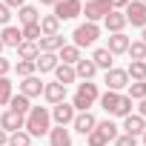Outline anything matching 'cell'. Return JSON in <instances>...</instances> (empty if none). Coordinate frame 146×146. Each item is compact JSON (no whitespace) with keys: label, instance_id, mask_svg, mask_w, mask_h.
<instances>
[{"label":"cell","instance_id":"cell-1","mask_svg":"<svg viewBox=\"0 0 146 146\" xmlns=\"http://www.w3.org/2000/svg\"><path fill=\"white\" fill-rule=\"evenodd\" d=\"M52 129V112L46 106H32L23 123V132H29V137H43Z\"/></svg>","mask_w":146,"mask_h":146},{"label":"cell","instance_id":"cell-2","mask_svg":"<svg viewBox=\"0 0 146 146\" xmlns=\"http://www.w3.org/2000/svg\"><path fill=\"white\" fill-rule=\"evenodd\" d=\"M98 98H100V92H98V83H92V80H83V83H78L75 95H72V106H75V112H89V109L98 103Z\"/></svg>","mask_w":146,"mask_h":146},{"label":"cell","instance_id":"cell-3","mask_svg":"<svg viewBox=\"0 0 146 146\" xmlns=\"http://www.w3.org/2000/svg\"><path fill=\"white\" fill-rule=\"evenodd\" d=\"M117 135H120V132H117V126H115L112 120H98V126L86 135V143H89V146H106V143H112Z\"/></svg>","mask_w":146,"mask_h":146},{"label":"cell","instance_id":"cell-4","mask_svg":"<svg viewBox=\"0 0 146 146\" xmlns=\"http://www.w3.org/2000/svg\"><path fill=\"white\" fill-rule=\"evenodd\" d=\"M98 37H100V26L98 23H80L75 32H72V46L83 49V46H92Z\"/></svg>","mask_w":146,"mask_h":146},{"label":"cell","instance_id":"cell-5","mask_svg":"<svg viewBox=\"0 0 146 146\" xmlns=\"http://www.w3.org/2000/svg\"><path fill=\"white\" fill-rule=\"evenodd\" d=\"M109 12H112L109 0H86V6H83L80 15H86V23H98V20H103Z\"/></svg>","mask_w":146,"mask_h":146},{"label":"cell","instance_id":"cell-6","mask_svg":"<svg viewBox=\"0 0 146 146\" xmlns=\"http://www.w3.org/2000/svg\"><path fill=\"white\" fill-rule=\"evenodd\" d=\"M80 12H83L80 0H57L54 3V17L57 20H75Z\"/></svg>","mask_w":146,"mask_h":146},{"label":"cell","instance_id":"cell-7","mask_svg":"<svg viewBox=\"0 0 146 146\" xmlns=\"http://www.w3.org/2000/svg\"><path fill=\"white\" fill-rule=\"evenodd\" d=\"M123 17H126V23L146 29V3H140V0H129V6L123 9Z\"/></svg>","mask_w":146,"mask_h":146},{"label":"cell","instance_id":"cell-8","mask_svg":"<svg viewBox=\"0 0 146 146\" xmlns=\"http://www.w3.org/2000/svg\"><path fill=\"white\" fill-rule=\"evenodd\" d=\"M106 92H123L126 86H129V75H126V69H109L106 72Z\"/></svg>","mask_w":146,"mask_h":146},{"label":"cell","instance_id":"cell-9","mask_svg":"<svg viewBox=\"0 0 146 146\" xmlns=\"http://www.w3.org/2000/svg\"><path fill=\"white\" fill-rule=\"evenodd\" d=\"M75 115H78V112H75V106L66 103V100H63V103H57V106H52V120H54L57 126H69L72 120H75Z\"/></svg>","mask_w":146,"mask_h":146},{"label":"cell","instance_id":"cell-10","mask_svg":"<svg viewBox=\"0 0 146 146\" xmlns=\"http://www.w3.org/2000/svg\"><path fill=\"white\" fill-rule=\"evenodd\" d=\"M23 123H26V117H23V115H17V112H12V109L0 115V129H3L6 135H9V132H20V129H23Z\"/></svg>","mask_w":146,"mask_h":146},{"label":"cell","instance_id":"cell-11","mask_svg":"<svg viewBox=\"0 0 146 146\" xmlns=\"http://www.w3.org/2000/svg\"><path fill=\"white\" fill-rule=\"evenodd\" d=\"M72 126H75V132H80V135H89V132L98 126V117H95L92 112H78L75 120H72Z\"/></svg>","mask_w":146,"mask_h":146},{"label":"cell","instance_id":"cell-12","mask_svg":"<svg viewBox=\"0 0 146 146\" xmlns=\"http://www.w3.org/2000/svg\"><path fill=\"white\" fill-rule=\"evenodd\" d=\"M43 86H46V83H43L37 75L23 78V83H20V95H26L29 100H32V98H40V95H43Z\"/></svg>","mask_w":146,"mask_h":146},{"label":"cell","instance_id":"cell-13","mask_svg":"<svg viewBox=\"0 0 146 146\" xmlns=\"http://www.w3.org/2000/svg\"><path fill=\"white\" fill-rule=\"evenodd\" d=\"M146 132V120L140 115H126L123 117V135H132V137H140Z\"/></svg>","mask_w":146,"mask_h":146},{"label":"cell","instance_id":"cell-14","mask_svg":"<svg viewBox=\"0 0 146 146\" xmlns=\"http://www.w3.org/2000/svg\"><path fill=\"white\" fill-rule=\"evenodd\" d=\"M43 98H46L52 106H57V103L66 100V86L57 83V80H54V83H46V86H43Z\"/></svg>","mask_w":146,"mask_h":146},{"label":"cell","instance_id":"cell-15","mask_svg":"<svg viewBox=\"0 0 146 146\" xmlns=\"http://www.w3.org/2000/svg\"><path fill=\"white\" fill-rule=\"evenodd\" d=\"M63 46H66V40H63L60 35H43V37L37 40V49H40V52H52V54H57Z\"/></svg>","mask_w":146,"mask_h":146},{"label":"cell","instance_id":"cell-16","mask_svg":"<svg viewBox=\"0 0 146 146\" xmlns=\"http://www.w3.org/2000/svg\"><path fill=\"white\" fill-rule=\"evenodd\" d=\"M0 43H3V46H12V49H17V46L23 43V32H20L17 26H3V32H0Z\"/></svg>","mask_w":146,"mask_h":146},{"label":"cell","instance_id":"cell-17","mask_svg":"<svg viewBox=\"0 0 146 146\" xmlns=\"http://www.w3.org/2000/svg\"><path fill=\"white\" fill-rule=\"evenodd\" d=\"M49 146H72V135L66 126H54L49 129Z\"/></svg>","mask_w":146,"mask_h":146},{"label":"cell","instance_id":"cell-18","mask_svg":"<svg viewBox=\"0 0 146 146\" xmlns=\"http://www.w3.org/2000/svg\"><path fill=\"white\" fill-rule=\"evenodd\" d=\"M103 23H106V29H109L112 35H117V32H123V29H126V17H123V12H115V9L103 17Z\"/></svg>","mask_w":146,"mask_h":146},{"label":"cell","instance_id":"cell-19","mask_svg":"<svg viewBox=\"0 0 146 146\" xmlns=\"http://www.w3.org/2000/svg\"><path fill=\"white\" fill-rule=\"evenodd\" d=\"M120 98H123L120 92H103L98 100H100V106H103L109 115H117V109H120Z\"/></svg>","mask_w":146,"mask_h":146},{"label":"cell","instance_id":"cell-20","mask_svg":"<svg viewBox=\"0 0 146 146\" xmlns=\"http://www.w3.org/2000/svg\"><path fill=\"white\" fill-rule=\"evenodd\" d=\"M57 63H60V60H57V54H52V52H40V54H37V60H35V66L43 72V75H46V72H54V69H57Z\"/></svg>","mask_w":146,"mask_h":146},{"label":"cell","instance_id":"cell-21","mask_svg":"<svg viewBox=\"0 0 146 146\" xmlns=\"http://www.w3.org/2000/svg\"><path fill=\"white\" fill-rule=\"evenodd\" d=\"M129 43H132V40H129L123 32H117V35H112V37H109V46H106V49H109L112 54H126Z\"/></svg>","mask_w":146,"mask_h":146},{"label":"cell","instance_id":"cell-22","mask_svg":"<svg viewBox=\"0 0 146 146\" xmlns=\"http://www.w3.org/2000/svg\"><path fill=\"white\" fill-rule=\"evenodd\" d=\"M92 63H95L98 69H106V72H109L112 63H115V54H112L109 49H95V52H92Z\"/></svg>","mask_w":146,"mask_h":146},{"label":"cell","instance_id":"cell-23","mask_svg":"<svg viewBox=\"0 0 146 146\" xmlns=\"http://www.w3.org/2000/svg\"><path fill=\"white\" fill-rule=\"evenodd\" d=\"M57 60L66 63V66H75V63L80 60V49H78V46H72V43H66V46L57 52Z\"/></svg>","mask_w":146,"mask_h":146},{"label":"cell","instance_id":"cell-24","mask_svg":"<svg viewBox=\"0 0 146 146\" xmlns=\"http://www.w3.org/2000/svg\"><path fill=\"white\" fill-rule=\"evenodd\" d=\"M95 72H98V66L92 63V57H89V60H86V57H80V60L75 63V75H78V78H83V80H92V78H95Z\"/></svg>","mask_w":146,"mask_h":146},{"label":"cell","instance_id":"cell-25","mask_svg":"<svg viewBox=\"0 0 146 146\" xmlns=\"http://www.w3.org/2000/svg\"><path fill=\"white\" fill-rule=\"evenodd\" d=\"M54 78H57V83H63V86L75 83V80H78V75H75V66H66V63H57V69H54Z\"/></svg>","mask_w":146,"mask_h":146},{"label":"cell","instance_id":"cell-26","mask_svg":"<svg viewBox=\"0 0 146 146\" xmlns=\"http://www.w3.org/2000/svg\"><path fill=\"white\" fill-rule=\"evenodd\" d=\"M17 17H20L23 26H35V23H40V15H37L35 6H20V9H17Z\"/></svg>","mask_w":146,"mask_h":146},{"label":"cell","instance_id":"cell-27","mask_svg":"<svg viewBox=\"0 0 146 146\" xmlns=\"http://www.w3.org/2000/svg\"><path fill=\"white\" fill-rule=\"evenodd\" d=\"M9 109L26 117V115H29V109H32V103H29V98H26V95H12V100H9Z\"/></svg>","mask_w":146,"mask_h":146},{"label":"cell","instance_id":"cell-28","mask_svg":"<svg viewBox=\"0 0 146 146\" xmlns=\"http://www.w3.org/2000/svg\"><path fill=\"white\" fill-rule=\"evenodd\" d=\"M40 35H60V20L54 15L40 17Z\"/></svg>","mask_w":146,"mask_h":146},{"label":"cell","instance_id":"cell-29","mask_svg":"<svg viewBox=\"0 0 146 146\" xmlns=\"http://www.w3.org/2000/svg\"><path fill=\"white\" fill-rule=\"evenodd\" d=\"M37 54H40L37 43H29V40H23V43L17 46V57H20V60H37Z\"/></svg>","mask_w":146,"mask_h":146},{"label":"cell","instance_id":"cell-30","mask_svg":"<svg viewBox=\"0 0 146 146\" xmlns=\"http://www.w3.org/2000/svg\"><path fill=\"white\" fill-rule=\"evenodd\" d=\"M126 75H129V80H146V60H132Z\"/></svg>","mask_w":146,"mask_h":146},{"label":"cell","instance_id":"cell-31","mask_svg":"<svg viewBox=\"0 0 146 146\" xmlns=\"http://www.w3.org/2000/svg\"><path fill=\"white\" fill-rule=\"evenodd\" d=\"M126 54H129L132 60H146V43H143V40H132L129 49H126Z\"/></svg>","mask_w":146,"mask_h":146},{"label":"cell","instance_id":"cell-32","mask_svg":"<svg viewBox=\"0 0 146 146\" xmlns=\"http://www.w3.org/2000/svg\"><path fill=\"white\" fill-rule=\"evenodd\" d=\"M12 69L17 72V75H20V78H32V75H35V72H37V66H35V60H17V63H15Z\"/></svg>","mask_w":146,"mask_h":146},{"label":"cell","instance_id":"cell-33","mask_svg":"<svg viewBox=\"0 0 146 146\" xmlns=\"http://www.w3.org/2000/svg\"><path fill=\"white\" fill-rule=\"evenodd\" d=\"M126 89H129L126 95H129L132 100H143V98H146V80H135V83H129Z\"/></svg>","mask_w":146,"mask_h":146},{"label":"cell","instance_id":"cell-34","mask_svg":"<svg viewBox=\"0 0 146 146\" xmlns=\"http://www.w3.org/2000/svg\"><path fill=\"white\" fill-rule=\"evenodd\" d=\"M12 95H15V89H12V80H9V78H0V106H9Z\"/></svg>","mask_w":146,"mask_h":146},{"label":"cell","instance_id":"cell-35","mask_svg":"<svg viewBox=\"0 0 146 146\" xmlns=\"http://www.w3.org/2000/svg\"><path fill=\"white\" fill-rule=\"evenodd\" d=\"M6 146H32V137H29V132L20 129V132H12L9 135V143Z\"/></svg>","mask_w":146,"mask_h":146},{"label":"cell","instance_id":"cell-36","mask_svg":"<svg viewBox=\"0 0 146 146\" xmlns=\"http://www.w3.org/2000/svg\"><path fill=\"white\" fill-rule=\"evenodd\" d=\"M23 32V40H29V43H37L43 35H40V23H35V26H23L20 29Z\"/></svg>","mask_w":146,"mask_h":146},{"label":"cell","instance_id":"cell-37","mask_svg":"<svg viewBox=\"0 0 146 146\" xmlns=\"http://www.w3.org/2000/svg\"><path fill=\"white\" fill-rule=\"evenodd\" d=\"M132 103H135V100H132L129 95H123V98H120V109H117L115 117H126V115H132Z\"/></svg>","mask_w":146,"mask_h":146},{"label":"cell","instance_id":"cell-38","mask_svg":"<svg viewBox=\"0 0 146 146\" xmlns=\"http://www.w3.org/2000/svg\"><path fill=\"white\" fill-rule=\"evenodd\" d=\"M112 143H115V146H137V137H132V135H117Z\"/></svg>","mask_w":146,"mask_h":146},{"label":"cell","instance_id":"cell-39","mask_svg":"<svg viewBox=\"0 0 146 146\" xmlns=\"http://www.w3.org/2000/svg\"><path fill=\"white\" fill-rule=\"evenodd\" d=\"M9 20H12V9L6 3H0V26H9Z\"/></svg>","mask_w":146,"mask_h":146},{"label":"cell","instance_id":"cell-40","mask_svg":"<svg viewBox=\"0 0 146 146\" xmlns=\"http://www.w3.org/2000/svg\"><path fill=\"white\" fill-rule=\"evenodd\" d=\"M9 72H12V60H6L3 54H0V78H6Z\"/></svg>","mask_w":146,"mask_h":146},{"label":"cell","instance_id":"cell-41","mask_svg":"<svg viewBox=\"0 0 146 146\" xmlns=\"http://www.w3.org/2000/svg\"><path fill=\"white\" fill-rule=\"evenodd\" d=\"M109 6H112L115 12H123V9L129 6V0H109Z\"/></svg>","mask_w":146,"mask_h":146},{"label":"cell","instance_id":"cell-42","mask_svg":"<svg viewBox=\"0 0 146 146\" xmlns=\"http://www.w3.org/2000/svg\"><path fill=\"white\" fill-rule=\"evenodd\" d=\"M3 3H6V6H9V9H15V6H17V9H20V6H26V0H3Z\"/></svg>","mask_w":146,"mask_h":146},{"label":"cell","instance_id":"cell-43","mask_svg":"<svg viewBox=\"0 0 146 146\" xmlns=\"http://www.w3.org/2000/svg\"><path fill=\"white\" fill-rule=\"evenodd\" d=\"M137 115H140V117H143V120H146V98H143V100H140V109H137Z\"/></svg>","mask_w":146,"mask_h":146},{"label":"cell","instance_id":"cell-44","mask_svg":"<svg viewBox=\"0 0 146 146\" xmlns=\"http://www.w3.org/2000/svg\"><path fill=\"white\" fill-rule=\"evenodd\" d=\"M6 143H9V135H6L3 129H0V146H6Z\"/></svg>","mask_w":146,"mask_h":146},{"label":"cell","instance_id":"cell-45","mask_svg":"<svg viewBox=\"0 0 146 146\" xmlns=\"http://www.w3.org/2000/svg\"><path fill=\"white\" fill-rule=\"evenodd\" d=\"M40 3H43V6H54V3H57V0H40Z\"/></svg>","mask_w":146,"mask_h":146},{"label":"cell","instance_id":"cell-46","mask_svg":"<svg viewBox=\"0 0 146 146\" xmlns=\"http://www.w3.org/2000/svg\"><path fill=\"white\" fill-rule=\"evenodd\" d=\"M140 137H143V146H146V132H143V135H140Z\"/></svg>","mask_w":146,"mask_h":146},{"label":"cell","instance_id":"cell-47","mask_svg":"<svg viewBox=\"0 0 146 146\" xmlns=\"http://www.w3.org/2000/svg\"><path fill=\"white\" fill-rule=\"evenodd\" d=\"M143 43H146V29H143Z\"/></svg>","mask_w":146,"mask_h":146},{"label":"cell","instance_id":"cell-48","mask_svg":"<svg viewBox=\"0 0 146 146\" xmlns=\"http://www.w3.org/2000/svg\"><path fill=\"white\" fill-rule=\"evenodd\" d=\"M0 52H3V43H0Z\"/></svg>","mask_w":146,"mask_h":146},{"label":"cell","instance_id":"cell-49","mask_svg":"<svg viewBox=\"0 0 146 146\" xmlns=\"http://www.w3.org/2000/svg\"><path fill=\"white\" fill-rule=\"evenodd\" d=\"M140 3H146V0H140Z\"/></svg>","mask_w":146,"mask_h":146}]
</instances>
